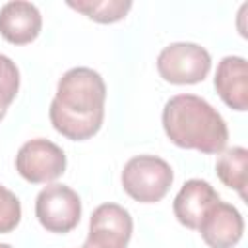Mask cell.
I'll list each match as a JSON object with an SVG mask.
<instances>
[{
    "mask_svg": "<svg viewBox=\"0 0 248 248\" xmlns=\"http://www.w3.org/2000/svg\"><path fill=\"white\" fill-rule=\"evenodd\" d=\"M198 231L209 248H232L242 238L244 219L234 205L219 200L205 211Z\"/></svg>",
    "mask_w": 248,
    "mask_h": 248,
    "instance_id": "ba28073f",
    "label": "cell"
},
{
    "mask_svg": "<svg viewBox=\"0 0 248 248\" xmlns=\"http://www.w3.org/2000/svg\"><path fill=\"white\" fill-rule=\"evenodd\" d=\"M21 221V203L17 196L0 184V234L12 232Z\"/></svg>",
    "mask_w": 248,
    "mask_h": 248,
    "instance_id": "9a60e30c",
    "label": "cell"
},
{
    "mask_svg": "<svg viewBox=\"0 0 248 248\" xmlns=\"http://www.w3.org/2000/svg\"><path fill=\"white\" fill-rule=\"evenodd\" d=\"M68 6L97 23H114L126 17L132 10L130 0H70Z\"/></svg>",
    "mask_w": 248,
    "mask_h": 248,
    "instance_id": "4fadbf2b",
    "label": "cell"
},
{
    "mask_svg": "<svg viewBox=\"0 0 248 248\" xmlns=\"http://www.w3.org/2000/svg\"><path fill=\"white\" fill-rule=\"evenodd\" d=\"M16 170L31 184H48L64 174L66 153L50 140H29L16 155Z\"/></svg>",
    "mask_w": 248,
    "mask_h": 248,
    "instance_id": "8992f818",
    "label": "cell"
},
{
    "mask_svg": "<svg viewBox=\"0 0 248 248\" xmlns=\"http://www.w3.org/2000/svg\"><path fill=\"white\" fill-rule=\"evenodd\" d=\"M246 167H248V151L240 145L223 149L217 163H215V172L219 180L236 190L242 200H246Z\"/></svg>",
    "mask_w": 248,
    "mask_h": 248,
    "instance_id": "7c38bea8",
    "label": "cell"
},
{
    "mask_svg": "<svg viewBox=\"0 0 248 248\" xmlns=\"http://www.w3.org/2000/svg\"><path fill=\"white\" fill-rule=\"evenodd\" d=\"M35 215L48 232H70L81 219V200L66 184L45 186L35 200Z\"/></svg>",
    "mask_w": 248,
    "mask_h": 248,
    "instance_id": "5b68a950",
    "label": "cell"
},
{
    "mask_svg": "<svg viewBox=\"0 0 248 248\" xmlns=\"http://www.w3.org/2000/svg\"><path fill=\"white\" fill-rule=\"evenodd\" d=\"M17 91H19V70L10 56L0 54V122L6 116L8 107L14 103Z\"/></svg>",
    "mask_w": 248,
    "mask_h": 248,
    "instance_id": "5bb4252c",
    "label": "cell"
},
{
    "mask_svg": "<svg viewBox=\"0 0 248 248\" xmlns=\"http://www.w3.org/2000/svg\"><path fill=\"white\" fill-rule=\"evenodd\" d=\"M124 192L140 203L161 202L174 180L170 165L157 155H136L122 169Z\"/></svg>",
    "mask_w": 248,
    "mask_h": 248,
    "instance_id": "3957f363",
    "label": "cell"
},
{
    "mask_svg": "<svg viewBox=\"0 0 248 248\" xmlns=\"http://www.w3.org/2000/svg\"><path fill=\"white\" fill-rule=\"evenodd\" d=\"M0 248H14L12 244H6V242H0Z\"/></svg>",
    "mask_w": 248,
    "mask_h": 248,
    "instance_id": "2e32d148",
    "label": "cell"
},
{
    "mask_svg": "<svg viewBox=\"0 0 248 248\" xmlns=\"http://www.w3.org/2000/svg\"><path fill=\"white\" fill-rule=\"evenodd\" d=\"M213 83L227 107L234 110L248 108V64L242 56H225L217 64Z\"/></svg>",
    "mask_w": 248,
    "mask_h": 248,
    "instance_id": "8fae6325",
    "label": "cell"
},
{
    "mask_svg": "<svg viewBox=\"0 0 248 248\" xmlns=\"http://www.w3.org/2000/svg\"><path fill=\"white\" fill-rule=\"evenodd\" d=\"M211 70L209 52L196 43H170L157 56L159 76L174 85H192L207 78Z\"/></svg>",
    "mask_w": 248,
    "mask_h": 248,
    "instance_id": "277c9868",
    "label": "cell"
},
{
    "mask_svg": "<svg viewBox=\"0 0 248 248\" xmlns=\"http://www.w3.org/2000/svg\"><path fill=\"white\" fill-rule=\"evenodd\" d=\"M41 27L43 16L31 2L14 0L0 8V35L12 45H27L35 41Z\"/></svg>",
    "mask_w": 248,
    "mask_h": 248,
    "instance_id": "30bf717a",
    "label": "cell"
},
{
    "mask_svg": "<svg viewBox=\"0 0 248 248\" xmlns=\"http://www.w3.org/2000/svg\"><path fill=\"white\" fill-rule=\"evenodd\" d=\"M219 200H221L219 194L207 180L190 178L178 190V194L172 202V211L180 225H184L186 229L198 231L205 211Z\"/></svg>",
    "mask_w": 248,
    "mask_h": 248,
    "instance_id": "9c48e42d",
    "label": "cell"
},
{
    "mask_svg": "<svg viewBox=\"0 0 248 248\" xmlns=\"http://www.w3.org/2000/svg\"><path fill=\"white\" fill-rule=\"evenodd\" d=\"M107 85L93 68L78 66L62 74L48 116L52 128L72 141L93 138L105 118Z\"/></svg>",
    "mask_w": 248,
    "mask_h": 248,
    "instance_id": "6da1fadb",
    "label": "cell"
},
{
    "mask_svg": "<svg viewBox=\"0 0 248 248\" xmlns=\"http://www.w3.org/2000/svg\"><path fill=\"white\" fill-rule=\"evenodd\" d=\"M161 118L167 138L182 149L215 155L221 153L229 141L227 122L198 95L180 93L170 97L165 103Z\"/></svg>",
    "mask_w": 248,
    "mask_h": 248,
    "instance_id": "7a4b0ae2",
    "label": "cell"
},
{
    "mask_svg": "<svg viewBox=\"0 0 248 248\" xmlns=\"http://www.w3.org/2000/svg\"><path fill=\"white\" fill-rule=\"evenodd\" d=\"M134 231L132 215L118 203H101L89 219L87 238L81 248H126Z\"/></svg>",
    "mask_w": 248,
    "mask_h": 248,
    "instance_id": "52a82bcc",
    "label": "cell"
}]
</instances>
